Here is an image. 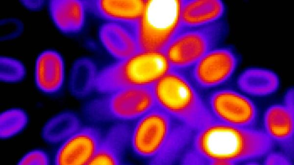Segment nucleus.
Wrapping results in <instances>:
<instances>
[{
    "label": "nucleus",
    "instance_id": "1",
    "mask_svg": "<svg viewBox=\"0 0 294 165\" xmlns=\"http://www.w3.org/2000/svg\"><path fill=\"white\" fill-rule=\"evenodd\" d=\"M191 146L207 165H228L255 161L274 144L263 130L214 120L194 132Z\"/></svg>",
    "mask_w": 294,
    "mask_h": 165
},
{
    "label": "nucleus",
    "instance_id": "2",
    "mask_svg": "<svg viewBox=\"0 0 294 165\" xmlns=\"http://www.w3.org/2000/svg\"><path fill=\"white\" fill-rule=\"evenodd\" d=\"M151 89L156 106L193 131L214 121L204 97L184 71L171 69Z\"/></svg>",
    "mask_w": 294,
    "mask_h": 165
},
{
    "label": "nucleus",
    "instance_id": "3",
    "mask_svg": "<svg viewBox=\"0 0 294 165\" xmlns=\"http://www.w3.org/2000/svg\"><path fill=\"white\" fill-rule=\"evenodd\" d=\"M171 69L161 51L140 50L98 70L95 91L101 94L131 87H151Z\"/></svg>",
    "mask_w": 294,
    "mask_h": 165
},
{
    "label": "nucleus",
    "instance_id": "4",
    "mask_svg": "<svg viewBox=\"0 0 294 165\" xmlns=\"http://www.w3.org/2000/svg\"><path fill=\"white\" fill-rule=\"evenodd\" d=\"M101 94L82 106L83 117L90 121L137 119L156 106L151 87L123 88Z\"/></svg>",
    "mask_w": 294,
    "mask_h": 165
},
{
    "label": "nucleus",
    "instance_id": "5",
    "mask_svg": "<svg viewBox=\"0 0 294 165\" xmlns=\"http://www.w3.org/2000/svg\"><path fill=\"white\" fill-rule=\"evenodd\" d=\"M224 19L196 28H183L163 50L172 69L189 70L205 54L221 45L228 33Z\"/></svg>",
    "mask_w": 294,
    "mask_h": 165
},
{
    "label": "nucleus",
    "instance_id": "6",
    "mask_svg": "<svg viewBox=\"0 0 294 165\" xmlns=\"http://www.w3.org/2000/svg\"><path fill=\"white\" fill-rule=\"evenodd\" d=\"M183 0H146L136 25L140 50L163 52L181 28Z\"/></svg>",
    "mask_w": 294,
    "mask_h": 165
},
{
    "label": "nucleus",
    "instance_id": "7",
    "mask_svg": "<svg viewBox=\"0 0 294 165\" xmlns=\"http://www.w3.org/2000/svg\"><path fill=\"white\" fill-rule=\"evenodd\" d=\"M215 121L243 128H256L259 112L256 103L241 91L220 87L204 97Z\"/></svg>",
    "mask_w": 294,
    "mask_h": 165
},
{
    "label": "nucleus",
    "instance_id": "8",
    "mask_svg": "<svg viewBox=\"0 0 294 165\" xmlns=\"http://www.w3.org/2000/svg\"><path fill=\"white\" fill-rule=\"evenodd\" d=\"M240 63L233 47L220 45L205 54L189 71L188 75L199 90L221 87L232 77Z\"/></svg>",
    "mask_w": 294,
    "mask_h": 165
},
{
    "label": "nucleus",
    "instance_id": "9",
    "mask_svg": "<svg viewBox=\"0 0 294 165\" xmlns=\"http://www.w3.org/2000/svg\"><path fill=\"white\" fill-rule=\"evenodd\" d=\"M175 121L156 106L138 118L130 132V145L134 153L144 159L152 158Z\"/></svg>",
    "mask_w": 294,
    "mask_h": 165
},
{
    "label": "nucleus",
    "instance_id": "10",
    "mask_svg": "<svg viewBox=\"0 0 294 165\" xmlns=\"http://www.w3.org/2000/svg\"><path fill=\"white\" fill-rule=\"evenodd\" d=\"M102 136L98 128L82 125L58 144L53 163L58 165H89L98 149Z\"/></svg>",
    "mask_w": 294,
    "mask_h": 165
},
{
    "label": "nucleus",
    "instance_id": "11",
    "mask_svg": "<svg viewBox=\"0 0 294 165\" xmlns=\"http://www.w3.org/2000/svg\"><path fill=\"white\" fill-rule=\"evenodd\" d=\"M66 79L62 55L55 49H46L37 56L34 64V79L38 90L48 95L58 93Z\"/></svg>",
    "mask_w": 294,
    "mask_h": 165
},
{
    "label": "nucleus",
    "instance_id": "12",
    "mask_svg": "<svg viewBox=\"0 0 294 165\" xmlns=\"http://www.w3.org/2000/svg\"><path fill=\"white\" fill-rule=\"evenodd\" d=\"M98 37L106 51L117 60L140 50L135 25L105 22L99 28Z\"/></svg>",
    "mask_w": 294,
    "mask_h": 165
},
{
    "label": "nucleus",
    "instance_id": "13",
    "mask_svg": "<svg viewBox=\"0 0 294 165\" xmlns=\"http://www.w3.org/2000/svg\"><path fill=\"white\" fill-rule=\"evenodd\" d=\"M263 130L271 142L292 157L294 141V113L283 104L269 106L264 114Z\"/></svg>",
    "mask_w": 294,
    "mask_h": 165
},
{
    "label": "nucleus",
    "instance_id": "14",
    "mask_svg": "<svg viewBox=\"0 0 294 165\" xmlns=\"http://www.w3.org/2000/svg\"><path fill=\"white\" fill-rule=\"evenodd\" d=\"M47 6L53 24L62 33L74 36L83 30L88 13L85 0H50Z\"/></svg>",
    "mask_w": 294,
    "mask_h": 165
},
{
    "label": "nucleus",
    "instance_id": "15",
    "mask_svg": "<svg viewBox=\"0 0 294 165\" xmlns=\"http://www.w3.org/2000/svg\"><path fill=\"white\" fill-rule=\"evenodd\" d=\"M88 13L105 20L136 25L146 0H85Z\"/></svg>",
    "mask_w": 294,
    "mask_h": 165
},
{
    "label": "nucleus",
    "instance_id": "16",
    "mask_svg": "<svg viewBox=\"0 0 294 165\" xmlns=\"http://www.w3.org/2000/svg\"><path fill=\"white\" fill-rule=\"evenodd\" d=\"M131 128L125 122L117 123L102 135L98 149L89 165H120L130 144Z\"/></svg>",
    "mask_w": 294,
    "mask_h": 165
},
{
    "label": "nucleus",
    "instance_id": "17",
    "mask_svg": "<svg viewBox=\"0 0 294 165\" xmlns=\"http://www.w3.org/2000/svg\"><path fill=\"white\" fill-rule=\"evenodd\" d=\"M225 13V4L220 0H183L181 27L206 26L224 19Z\"/></svg>",
    "mask_w": 294,
    "mask_h": 165
},
{
    "label": "nucleus",
    "instance_id": "18",
    "mask_svg": "<svg viewBox=\"0 0 294 165\" xmlns=\"http://www.w3.org/2000/svg\"><path fill=\"white\" fill-rule=\"evenodd\" d=\"M194 131L176 121L157 153L149 160V164L170 165L179 161L191 146Z\"/></svg>",
    "mask_w": 294,
    "mask_h": 165
},
{
    "label": "nucleus",
    "instance_id": "19",
    "mask_svg": "<svg viewBox=\"0 0 294 165\" xmlns=\"http://www.w3.org/2000/svg\"><path fill=\"white\" fill-rule=\"evenodd\" d=\"M237 85L240 91L254 97H265L275 93L280 80L274 71L262 68H249L239 74Z\"/></svg>",
    "mask_w": 294,
    "mask_h": 165
},
{
    "label": "nucleus",
    "instance_id": "20",
    "mask_svg": "<svg viewBox=\"0 0 294 165\" xmlns=\"http://www.w3.org/2000/svg\"><path fill=\"white\" fill-rule=\"evenodd\" d=\"M98 70L94 62L84 56L75 59L70 68L68 77V87L74 98L84 99L95 91Z\"/></svg>",
    "mask_w": 294,
    "mask_h": 165
},
{
    "label": "nucleus",
    "instance_id": "21",
    "mask_svg": "<svg viewBox=\"0 0 294 165\" xmlns=\"http://www.w3.org/2000/svg\"><path fill=\"white\" fill-rule=\"evenodd\" d=\"M80 117L75 112L65 110L49 118L42 127V139L50 144L58 145L82 125Z\"/></svg>",
    "mask_w": 294,
    "mask_h": 165
},
{
    "label": "nucleus",
    "instance_id": "22",
    "mask_svg": "<svg viewBox=\"0 0 294 165\" xmlns=\"http://www.w3.org/2000/svg\"><path fill=\"white\" fill-rule=\"evenodd\" d=\"M29 117L20 108H10L0 114V137L6 140L15 137L24 131L28 125Z\"/></svg>",
    "mask_w": 294,
    "mask_h": 165
},
{
    "label": "nucleus",
    "instance_id": "23",
    "mask_svg": "<svg viewBox=\"0 0 294 165\" xmlns=\"http://www.w3.org/2000/svg\"><path fill=\"white\" fill-rule=\"evenodd\" d=\"M26 70L19 60L7 56L0 57V80L6 83H17L25 77Z\"/></svg>",
    "mask_w": 294,
    "mask_h": 165
},
{
    "label": "nucleus",
    "instance_id": "24",
    "mask_svg": "<svg viewBox=\"0 0 294 165\" xmlns=\"http://www.w3.org/2000/svg\"><path fill=\"white\" fill-rule=\"evenodd\" d=\"M51 162L48 154L40 149L31 150L19 160L18 164L21 165H47Z\"/></svg>",
    "mask_w": 294,
    "mask_h": 165
},
{
    "label": "nucleus",
    "instance_id": "25",
    "mask_svg": "<svg viewBox=\"0 0 294 165\" xmlns=\"http://www.w3.org/2000/svg\"><path fill=\"white\" fill-rule=\"evenodd\" d=\"M263 164L267 165H291L292 157L282 151H275L271 150L264 157Z\"/></svg>",
    "mask_w": 294,
    "mask_h": 165
},
{
    "label": "nucleus",
    "instance_id": "26",
    "mask_svg": "<svg viewBox=\"0 0 294 165\" xmlns=\"http://www.w3.org/2000/svg\"><path fill=\"white\" fill-rule=\"evenodd\" d=\"M179 162L183 165H207L204 158L191 146L185 151Z\"/></svg>",
    "mask_w": 294,
    "mask_h": 165
},
{
    "label": "nucleus",
    "instance_id": "27",
    "mask_svg": "<svg viewBox=\"0 0 294 165\" xmlns=\"http://www.w3.org/2000/svg\"><path fill=\"white\" fill-rule=\"evenodd\" d=\"M21 5L26 9L37 12L41 10L46 5L48 1L45 0H21L20 1Z\"/></svg>",
    "mask_w": 294,
    "mask_h": 165
},
{
    "label": "nucleus",
    "instance_id": "28",
    "mask_svg": "<svg viewBox=\"0 0 294 165\" xmlns=\"http://www.w3.org/2000/svg\"><path fill=\"white\" fill-rule=\"evenodd\" d=\"M290 111L294 113V89L289 88L285 93L282 103Z\"/></svg>",
    "mask_w": 294,
    "mask_h": 165
}]
</instances>
